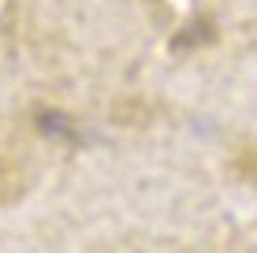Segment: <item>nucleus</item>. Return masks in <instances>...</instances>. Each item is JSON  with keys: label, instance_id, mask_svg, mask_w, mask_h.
I'll return each mask as SVG.
<instances>
[{"label": "nucleus", "instance_id": "obj_1", "mask_svg": "<svg viewBox=\"0 0 257 253\" xmlns=\"http://www.w3.org/2000/svg\"><path fill=\"white\" fill-rule=\"evenodd\" d=\"M38 130H41V134H52V138H75L71 119L60 116V112H41V116H38Z\"/></svg>", "mask_w": 257, "mask_h": 253}, {"label": "nucleus", "instance_id": "obj_2", "mask_svg": "<svg viewBox=\"0 0 257 253\" xmlns=\"http://www.w3.org/2000/svg\"><path fill=\"white\" fill-rule=\"evenodd\" d=\"M212 38V30H209V26H190V30L187 34H179V38H175L172 41V49H187V45H201V41H209Z\"/></svg>", "mask_w": 257, "mask_h": 253}]
</instances>
